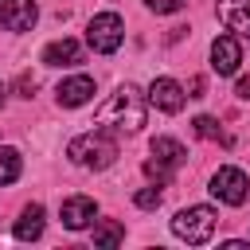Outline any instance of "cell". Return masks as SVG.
<instances>
[{"instance_id": "obj_1", "label": "cell", "mask_w": 250, "mask_h": 250, "mask_svg": "<svg viewBox=\"0 0 250 250\" xmlns=\"http://www.w3.org/2000/svg\"><path fill=\"white\" fill-rule=\"evenodd\" d=\"M94 121L98 125H113V129H129V133H137L141 125H145V94L137 90V86H117V94L94 113Z\"/></svg>"}, {"instance_id": "obj_2", "label": "cell", "mask_w": 250, "mask_h": 250, "mask_svg": "<svg viewBox=\"0 0 250 250\" xmlns=\"http://www.w3.org/2000/svg\"><path fill=\"white\" fill-rule=\"evenodd\" d=\"M66 156H70L78 168H94V172H102V168H109V164L117 160V141H113L105 129H94V133L74 137V141L66 145Z\"/></svg>"}, {"instance_id": "obj_3", "label": "cell", "mask_w": 250, "mask_h": 250, "mask_svg": "<svg viewBox=\"0 0 250 250\" xmlns=\"http://www.w3.org/2000/svg\"><path fill=\"white\" fill-rule=\"evenodd\" d=\"M215 223H219V215H215L211 207H184V211H176L172 230H176V238H184L188 246H203V242L215 234Z\"/></svg>"}, {"instance_id": "obj_4", "label": "cell", "mask_w": 250, "mask_h": 250, "mask_svg": "<svg viewBox=\"0 0 250 250\" xmlns=\"http://www.w3.org/2000/svg\"><path fill=\"white\" fill-rule=\"evenodd\" d=\"M184 145L180 141H172V137H156L152 141V156L145 160V176L148 180H156V184H168L172 176H176V168L184 164Z\"/></svg>"}, {"instance_id": "obj_5", "label": "cell", "mask_w": 250, "mask_h": 250, "mask_svg": "<svg viewBox=\"0 0 250 250\" xmlns=\"http://www.w3.org/2000/svg\"><path fill=\"white\" fill-rule=\"evenodd\" d=\"M125 39V23L117 12H98L90 23H86V43L98 51V55H113Z\"/></svg>"}, {"instance_id": "obj_6", "label": "cell", "mask_w": 250, "mask_h": 250, "mask_svg": "<svg viewBox=\"0 0 250 250\" xmlns=\"http://www.w3.org/2000/svg\"><path fill=\"white\" fill-rule=\"evenodd\" d=\"M246 191H250V180H246L242 168H219V172L211 176V195H215L219 203L238 207V203H246Z\"/></svg>"}, {"instance_id": "obj_7", "label": "cell", "mask_w": 250, "mask_h": 250, "mask_svg": "<svg viewBox=\"0 0 250 250\" xmlns=\"http://www.w3.org/2000/svg\"><path fill=\"white\" fill-rule=\"evenodd\" d=\"M59 215H62V227H66V230H86V227L98 219V203H94L90 195H70V199H62Z\"/></svg>"}, {"instance_id": "obj_8", "label": "cell", "mask_w": 250, "mask_h": 250, "mask_svg": "<svg viewBox=\"0 0 250 250\" xmlns=\"http://www.w3.org/2000/svg\"><path fill=\"white\" fill-rule=\"evenodd\" d=\"M39 20L35 0H0V27L4 31H27Z\"/></svg>"}, {"instance_id": "obj_9", "label": "cell", "mask_w": 250, "mask_h": 250, "mask_svg": "<svg viewBox=\"0 0 250 250\" xmlns=\"http://www.w3.org/2000/svg\"><path fill=\"white\" fill-rule=\"evenodd\" d=\"M184 86L176 82V78H152V86H148V102L160 109V113H180L184 109Z\"/></svg>"}, {"instance_id": "obj_10", "label": "cell", "mask_w": 250, "mask_h": 250, "mask_svg": "<svg viewBox=\"0 0 250 250\" xmlns=\"http://www.w3.org/2000/svg\"><path fill=\"white\" fill-rule=\"evenodd\" d=\"M238 62H242V43L234 35H219L211 43V70L215 74H234Z\"/></svg>"}, {"instance_id": "obj_11", "label": "cell", "mask_w": 250, "mask_h": 250, "mask_svg": "<svg viewBox=\"0 0 250 250\" xmlns=\"http://www.w3.org/2000/svg\"><path fill=\"white\" fill-rule=\"evenodd\" d=\"M55 98H59V105H66V109H74V105H86V102L94 98V78H90V74L62 78V82L55 86Z\"/></svg>"}, {"instance_id": "obj_12", "label": "cell", "mask_w": 250, "mask_h": 250, "mask_svg": "<svg viewBox=\"0 0 250 250\" xmlns=\"http://www.w3.org/2000/svg\"><path fill=\"white\" fill-rule=\"evenodd\" d=\"M219 23L250 35V0H219Z\"/></svg>"}, {"instance_id": "obj_13", "label": "cell", "mask_w": 250, "mask_h": 250, "mask_svg": "<svg viewBox=\"0 0 250 250\" xmlns=\"http://www.w3.org/2000/svg\"><path fill=\"white\" fill-rule=\"evenodd\" d=\"M43 62L47 66H74V62H82L78 39H55V43H47L43 47Z\"/></svg>"}, {"instance_id": "obj_14", "label": "cell", "mask_w": 250, "mask_h": 250, "mask_svg": "<svg viewBox=\"0 0 250 250\" xmlns=\"http://www.w3.org/2000/svg\"><path fill=\"white\" fill-rule=\"evenodd\" d=\"M39 234H43V207L31 203V207H23V215L16 219V238H20V242H31V238H39Z\"/></svg>"}, {"instance_id": "obj_15", "label": "cell", "mask_w": 250, "mask_h": 250, "mask_svg": "<svg viewBox=\"0 0 250 250\" xmlns=\"http://www.w3.org/2000/svg\"><path fill=\"white\" fill-rule=\"evenodd\" d=\"M117 242H125V227L117 219H102L94 227V246H117Z\"/></svg>"}, {"instance_id": "obj_16", "label": "cell", "mask_w": 250, "mask_h": 250, "mask_svg": "<svg viewBox=\"0 0 250 250\" xmlns=\"http://www.w3.org/2000/svg\"><path fill=\"white\" fill-rule=\"evenodd\" d=\"M20 168H23L20 152H16V148H0V188H4V184H16V180H20Z\"/></svg>"}, {"instance_id": "obj_17", "label": "cell", "mask_w": 250, "mask_h": 250, "mask_svg": "<svg viewBox=\"0 0 250 250\" xmlns=\"http://www.w3.org/2000/svg\"><path fill=\"white\" fill-rule=\"evenodd\" d=\"M160 199H164V191H160V184H152V188H141V191L133 195V203H137L141 211H152V207H160Z\"/></svg>"}, {"instance_id": "obj_18", "label": "cell", "mask_w": 250, "mask_h": 250, "mask_svg": "<svg viewBox=\"0 0 250 250\" xmlns=\"http://www.w3.org/2000/svg\"><path fill=\"white\" fill-rule=\"evenodd\" d=\"M191 129H195V137H203V141H219V137H223V129H219L215 117H195Z\"/></svg>"}, {"instance_id": "obj_19", "label": "cell", "mask_w": 250, "mask_h": 250, "mask_svg": "<svg viewBox=\"0 0 250 250\" xmlns=\"http://www.w3.org/2000/svg\"><path fill=\"white\" fill-rule=\"evenodd\" d=\"M188 0H145V8L148 12H156V16H172V12H180Z\"/></svg>"}, {"instance_id": "obj_20", "label": "cell", "mask_w": 250, "mask_h": 250, "mask_svg": "<svg viewBox=\"0 0 250 250\" xmlns=\"http://www.w3.org/2000/svg\"><path fill=\"white\" fill-rule=\"evenodd\" d=\"M16 90H20V98H31V90H35V78H31V74H20Z\"/></svg>"}, {"instance_id": "obj_21", "label": "cell", "mask_w": 250, "mask_h": 250, "mask_svg": "<svg viewBox=\"0 0 250 250\" xmlns=\"http://www.w3.org/2000/svg\"><path fill=\"white\" fill-rule=\"evenodd\" d=\"M188 90H191L188 98H203V78H191V82H188Z\"/></svg>"}, {"instance_id": "obj_22", "label": "cell", "mask_w": 250, "mask_h": 250, "mask_svg": "<svg viewBox=\"0 0 250 250\" xmlns=\"http://www.w3.org/2000/svg\"><path fill=\"white\" fill-rule=\"evenodd\" d=\"M234 94H238V98H250V78H238V86H234Z\"/></svg>"}, {"instance_id": "obj_23", "label": "cell", "mask_w": 250, "mask_h": 250, "mask_svg": "<svg viewBox=\"0 0 250 250\" xmlns=\"http://www.w3.org/2000/svg\"><path fill=\"white\" fill-rule=\"evenodd\" d=\"M0 105H4V82H0Z\"/></svg>"}]
</instances>
